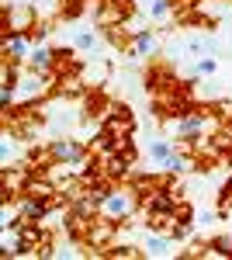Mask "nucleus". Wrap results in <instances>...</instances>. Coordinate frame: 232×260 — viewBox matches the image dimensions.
Masks as SVG:
<instances>
[{
	"mask_svg": "<svg viewBox=\"0 0 232 260\" xmlns=\"http://www.w3.org/2000/svg\"><path fill=\"white\" fill-rule=\"evenodd\" d=\"M7 49H11V52H24V39H11V42H7Z\"/></svg>",
	"mask_w": 232,
	"mask_h": 260,
	"instance_id": "nucleus-3",
	"label": "nucleus"
},
{
	"mask_svg": "<svg viewBox=\"0 0 232 260\" xmlns=\"http://www.w3.org/2000/svg\"><path fill=\"white\" fill-rule=\"evenodd\" d=\"M56 156H62V160H80V146L77 142H56Z\"/></svg>",
	"mask_w": 232,
	"mask_h": 260,
	"instance_id": "nucleus-1",
	"label": "nucleus"
},
{
	"mask_svg": "<svg viewBox=\"0 0 232 260\" xmlns=\"http://www.w3.org/2000/svg\"><path fill=\"white\" fill-rule=\"evenodd\" d=\"M31 62H35L39 70H49V66H52V52H49V49H35V56H31Z\"/></svg>",
	"mask_w": 232,
	"mask_h": 260,
	"instance_id": "nucleus-2",
	"label": "nucleus"
}]
</instances>
